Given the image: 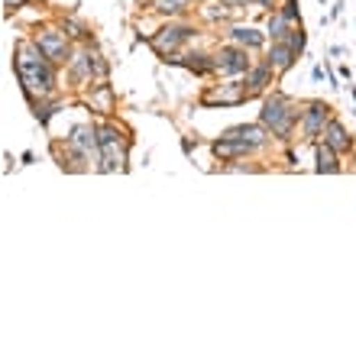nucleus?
Segmentation results:
<instances>
[{
    "instance_id": "nucleus-1",
    "label": "nucleus",
    "mask_w": 356,
    "mask_h": 356,
    "mask_svg": "<svg viewBox=\"0 0 356 356\" xmlns=\"http://www.w3.org/2000/svg\"><path fill=\"white\" fill-rule=\"evenodd\" d=\"M17 75H19V81H23V88H26V94H49L52 91V68H49V58L39 46L19 42Z\"/></svg>"
},
{
    "instance_id": "nucleus-2",
    "label": "nucleus",
    "mask_w": 356,
    "mask_h": 356,
    "mask_svg": "<svg viewBox=\"0 0 356 356\" xmlns=\"http://www.w3.org/2000/svg\"><path fill=\"white\" fill-rule=\"evenodd\" d=\"M263 123H269L272 130L285 136L291 130V111H289V101L285 97H272V101L263 104Z\"/></svg>"
},
{
    "instance_id": "nucleus-3",
    "label": "nucleus",
    "mask_w": 356,
    "mask_h": 356,
    "mask_svg": "<svg viewBox=\"0 0 356 356\" xmlns=\"http://www.w3.org/2000/svg\"><path fill=\"white\" fill-rule=\"evenodd\" d=\"M120 133L117 130H101V149H104V165L101 169H123V159H127V152H123V146H120V140H117Z\"/></svg>"
},
{
    "instance_id": "nucleus-4",
    "label": "nucleus",
    "mask_w": 356,
    "mask_h": 356,
    "mask_svg": "<svg viewBox=\"0 0 356 356\" xmlns=\"http://www.w3.org/2000/svg\"><path fill=\"white\" fill-rule=\"evenodd\" d=\"M246 56L240 52V49H224L220 56H217L214 68H220V72H227V75H236V72H246Z\"/></svg>"
},
{
    "instance_id": "nucleus-5",
    "label": "nucleus",
    "mask_w": 356,
    "mask_h": 356,
    "mask_svg": "<svg viewBox=\"0 0 356 356\" xmlns=\"http://www.w3.org/2000/svg\"><path fill=\"white\" fill-rule=\"evenodd\" d=\"M188 36H191V33H188L185 26H169V29H162L159 36L152 39V46H156V52L165 56V52H172V49H175L181 39H188Z\"/></svg>"
},
{
    "instance_id": "nucleus-6",
    "label": "nucleus",
    "mask_w": 356,
    "mask_h": 356,
    "mask_svg": "<svg viewBox=\"0 0 356 356\" xmlns=\"http://www.w3.org/2000/svg\"><path fill=\"white\" fill-rule=\"evenodd\" d=\"M36 46L46 52V58H58L62 52H65V36L62 33H39V39H36Z\"/></svg>"
},
{
    "instance_id": "nucleus-7",
    "label": "nucleus",
    "mask_w": 356,
    "mask_h": 356,
    "mask_svg": "<svg viewBox=\"0 0 356 356\" xmlns=\"http://www.w3.org/2000/svg\"><path fill=\"white\" fill-rule=\"evenodd\" d=\"M240 101H243V88L240 85H227L204 94V104H240Z\"/></svg>"
},
{
    "instance_id": "nucleus-8",
    "label": "nucleus",
    "mask_w": 356,
    "mask_h": 356,
    "mask_svg": "<svg viewBox=\"0 0 356 356\" xmlns=\"http://www.w3.org/2000/svg\"><path fill=\"white\" fill-rule=\"evenodd\" d=\"M250 149H253L250 143H243V140H227V136H220V143H214V152L220 156V159H234V156H246Z\"/></svg>"
},
{
    "instance_id": "nucleus-9",
    "label": "nucleus",
    "mask_w": 356,
    "mask_h": 356,
    "mask_svg": "<svg viewBox=\"0 0 356 356\" xmlns=\"http://www.w3.org/2000/svg\"><path fill=\"white\" fill-rule=\"evenodd\" d=\"M101 143V136H94L91 127H78L75 133H72V146H75L81 156H91V149Z\"/></svg>"
},
{
    "instance_id": "nucleus-10",
    "label": "nucleus",
    "mask_w": 356,
    "mask_h": 356,
    "mask_svg": "<svg viewBox=\"0 0 356 356\" xmlns=\"http://www.w3.org/2000/svg\"><path fill=\"white\" fill-rule=\"evenodd\" d=\"M324 140H327L330 149H337V152H347L350 149V136L343 133V127H340V123H334V120L324 127Z\"/></svg>"
},
{
    "instance_id": "nucleus-11",
    "label": "nucleus",
    "mask_w": 356,
    "mask_h": 356,
    "mask_svg": "<svg viewBox=\"0 0 356 356\" xmlns=\"http://www.w3.org/2000/svg\"><path fill=\"white\" fill-rule=\"evenodd\" d=\"M324 120H327V107H324V104H311L308 120H305V133H308V136H318V130L324 127Z\"/></svg>"
},
{
    "instance_id": "nucleus-12",
    "label": "nucleus",
    "mask_w": 356,
    "mask_h": 356,
    "mask_svg": "<svg viewBox=\"0 0 356 356\" xmlns=\"http://www.w3.org/2000/svg\"><path fill=\"white\" fill-rule=\"evenodd\" d=\"M291 62H295V49H291V46H272L269 65L275 68V72H285V68H291Z\"/></svg>"
},
{
    "instance_id": "nucleus-13",
    "label": "nucleus",
    "mask_w": 356,
    "mask_h": 356,
    "mask_svg": "<svg viewBox=\"0 0 356 356\" xmlns=\"http://www.w3.org/2000/svg\"><path fill=\"white\" fill-rule=\"evenodd\" d=\"M224 136L227 140H243V143H250V146H259V143L266 140L259 127H234V130H227Z\"/></svg>"
},
{
    "instance_id": "nucleus-14",
    "label": "nucleus",
    "mask_w": 356,
    "mask_h": 356,
    "mask_svg": "<svg viewBox=\"0 0 356 356\" xmlns=\"http://www.w3.org/2000/svg\"><path fill=\"white\" fill-rule=\"evenodd\" d=\"M337 159H334V152H330V146H321L318 149V172H337Z\"/></svg>"
},
{
    "instance_id": "nucleus-15",
    "label": "nucleus",
    "mask_w": 356,
    "mask_h": 356,
    "mask_svg": "<svg viewBox=\"0 0 356 356\" xmlns=\"http://www.w3.org/2000/svg\"><path fill=\"white\" fill-rule=\"evenodd\" d=\"M234 39L243 42V46H263V36L256 29H234Z\"/></svg>"
},
{
    "instance_id": "nucleus-16",
    "label": "nucleus",
    "mask_w": 356,
    "mask_h": 356,
    "mask_svg": "<svg viewBox=\"0 0 356 356\" xmlns=\"http://www.w3.org/2000/svg\"><path fill=\"white\" fill-rule=\"evenodd\" d=\"M269 72H272V65H259V68H253V72H250V85H253V91H256V88H263V85H266Z\"/></svg>"
},
{
    "instance_id": "nucleus-17",
    "label": "nucleus",
    "mask_w": 356,
    "mask_h": 356,
    "mask_svg": "<svg viewBox=\"0 0 356 356\" xmlns=\"http://www.w3.org/2000/svg\"><path fill=\"white\" fill-rule=\"evenodd\" d=\"M285 23H289V17H285V13H282V17H275V19H269V33L275 39H282V36H285Z\"/></svg>"
},
{
    "instance_id": "nucleus-18",
    "label": "nucleus",
    "mask_w": 356,
    "mask_h": 356,
    "mask_svg": "<svg viewBox=\"0 0 356 356\" xmlns=\"http://www.w3.org/2000/svg\"><path fill=\"white\" fill-rule=\"evenodd\" d=\"M181 7H185V0H156V10L162 13H178Z\"/></svg>"
},
{
    "instance_id": "nucleus-19",
    "label": "nucleus",
    "mask_w": 356,
    "mask_h": 356,
    "mask_svg": "<svg viewBox=\"0 0 356 356\" xmlns=\"http://www.w3.org/2000/svg\"><path fill=\"white\" fill-rule=\"evenodd\" d=\"M185 65H188V68H195V72H207V68L214 65V62H204V56H188V58H185Z\"/></svg>"
},
{
    "instance_id": "nucleus-20",
    "label": "nucleus",
    "mask_w": 356,
    "mask_h": 356,
    "mask_svg": "<svg viewBox=\"0 0 356 356\" xmlns=\"http://www.w3.org/2000/svg\"><path fill=\"white\" fill-rule=\"evenodd\" d=\"M75 72H78V75H91V62H88V56H78L75 58Z\"/></svg>"
},
{
    "instance_id": "nucleus-21",
    "label": "nucleus",
    "mask_w": 356,
    "mask_h": 356,
    "mask_svg": "<svg viewBox=\"0 0 356 356\" xmlns=\"http://www.w3.org/2000/svg\"><path fill=\"white\" fill-rule=\"evenodd\" d=\"M289 46H291V49H305V36H301V33H291Z\"/></svg>"
},
{
    "instance_id": "nucleus-22",
    "label": "nucleus",
    "mask_w": 356,
    "mask_h": 356,
    "mask_svg": "<svg viewBox=\"0 0 356 356\" xmlns=\"http://www.w3.org/2000/svg\"><path fill=\"white\" fill-rule=\"evenodd\" d=\"M26 0H3V7H23Z\"/></svg>"
},
{
    "instance_id": "nucleus-23",
    "label": "nucleus",
    "mask_w": 356,
    "mask_h": 356,
    "mask_svg": "<svg viewBox=\"0 0 356 356\" xmlns=\"http://www.w3.org/2000/svg\"><path fill=\"white\" fill-rule=\"evenodd\" d=\"M227 3H246V0H227Z\"/></svg>"
}]
</instances>
